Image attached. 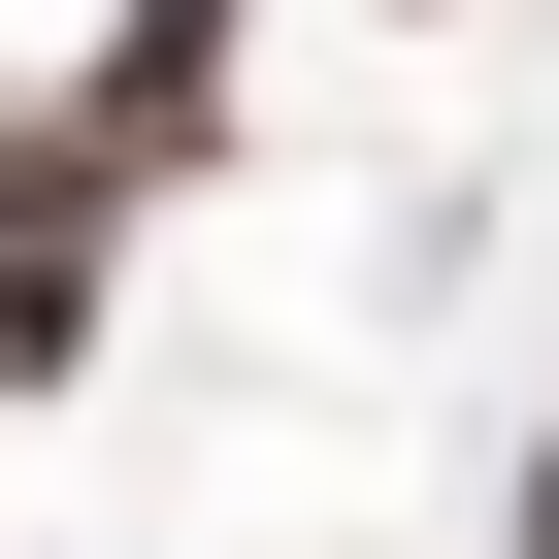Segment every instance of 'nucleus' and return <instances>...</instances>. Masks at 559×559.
Masks as SVG:
<instances>
[{
	"label": "nucleus",
	"instance_id": "nucleus-1",
	"mask_svg": "<svg viewBox=\"0 0 559 559\" xmlns=\"http://www.w3.org/2000/svg\"><path fill=\"white\" fill-rule=\"evenodd\" d=\"M99 263H132V165H99L67 99H0V395L99 362Z\"/></svg>",
	"mask_w": 559,
	"mask_h": 559
},
{
	"label": "nucleus",
	"instance_id": "nucleus-2",
	"mask_svg": "<svg viewBox=\"0 0 559 559\" xmlns=\"http://www.w3.org/2000/svg\"><path fill=\"white\" fill-rule=\"evenodd\" d=\"M230 34H263V0H99V99H67V132H99L132 198H165V165H230Z\"/></svg>",
	"mask_w": 559,
	"mask_h": 559
},
{
	"label": "nucleus",
	"instance_id": "nucleus-3",
	"mask_svg": "<svg viewBox=\"0 0 559 559\" xmlns=\"http://www.w3.org/2000/svg\"><path fill=\"white\" fill-rule=\"evenodd\" d=\"M526 559H559V461H526Z\"/></svg>",
	"mask_w": 559,
	"mask_h": 559
}]
</instances>
